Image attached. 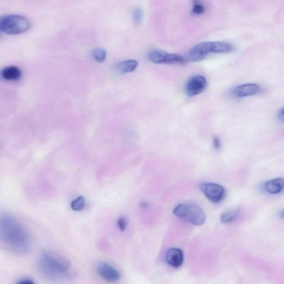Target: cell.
Instances as JSON below:
<instances>
[{"mask_svg": "<svg viewBox=\"0 0 284 284\" xmlns=\"http://www.w3.org/2000/svg\"><path fill=\"white\" fill-rule=\"evenodd\" d=\"M0 240L10 249L24 252L28 249L30 239L22 224L13 216H0Z\"/></svg>", "mask_w": 284, "mask_h": 284, "instance_id": "obj_1", "label": "cell"}, {"mask_svg": "<svg viewBox=\"0 0 284 284\" xmlns=\"http://www.w3.org/2000/svg\"><path fill=\"white\" fill-rule=\"evenodd\" d=\"M41 271L51 280L62 281L70 276L71 265L64 257L52 251H44L40 260Z\"/></svg>", "mask_w": 284, "mask_h": 284, "instance_id": "obj_2", "label": "cell"}, {"mask_svg": "<svg viewBox=\"0 0 284 284\" xmlns=\"http://www.w3.org/2000/svg\"><path fill=\"white\" fill-rule=\"evenodd\" d=\"M234 50L233 44L226 41L202 42L191 49L188 58L191 61L198 62L204 60L210 53H229Z\"/></svg>", "mask_w": 284, "mask_h": 284, "instance_id": "obj_3", "label": "cell"}, {"mask_svg": "<svg viewBox=\"0 0 284 284\" xmlns=\"http://www.w3.org/2000/svg\"><path fill=\"white\" fill-rule=\"evenodd\" d=\"M30 21L24 16L7 15L0 17V31L10 35H19L28 31Z\"/></svg>", "mask_w": 284, "mask_h": 284, "instance_id": "obj_4", "label": "cell"}, {"mask_svg": "<svg viewBox=\"0 0 284 284\" xmlns=\"http://www.w3.org/2000/svg\"><path fill=\"white\" fill-rule=\"evenodd\" d=\"M173 214L189 223L202 225L205 222L206 215L200 206L194 203H184L177 205Z\"/></svg>", "mask_w": 284, "mask_h": 284, "instance_id": "obj_5", "label": "cell"}, {"mask_svg": "<svg viewBox=\"0 0 284 284\" xmlns=\"http://www.w3.org/2000/svg\"><path fill=\"white\" fill-rule=\"evenodd\" d=\"M149 59L156 64H182L186 60L178 54L171 53L162 51H152L148 55Z\"/></svg>", "mask_w": 284, "mask_h": 284, "instance_id": "obj_6", "label": "cell"}, {"mask_svg": "<svg viewBox=\"0 0 284 284\" xmlns=\"http://www.w3.org/2000/svg\"><path fill=\"white\" fill-rule=\"evenodd\" d=\"M201 190L205 196L211 202L218 203L223 200L225 195V189L220 185L213 183H202Z\"/></svg>", "mask_w": 284, "mask_h": 284, "instance_id": "obj_7", "label": "cell"}, {"mask_svg": "<svg viewBox=\"0 0 284 284\" xmlns=\"http://www.w3.org/2000/svg\"><path fill=\"white\" fill-rule=\"evenodd\" d=\"M96 270L98 276L108 283H115L119 281L121 277L118 270L106 262L99 263Z\"/></svg>", "mask_w": 284, "mask_h": 284, "instance_id": "obj_8", "label": "cell"}, {"mask_svg": "<svg viewBox=\"0 0 284 284\" xmlns=\"http://www.w3.org/2000/svg\"><path fill=\"white\" fill-rule=\"evenodd\" d=\"M207 86V81L204 76L196 75L189 79L186 87L189 96L194 97L203 92Z\"/></svg>", "mask_w": 284, "mask_h": 284, "instance_id": "obj_9", "label": "cell"}, {"mask_svg": "<svg viewBox=\"0 0 284 284\" xmlns=\"http://www.w3.org/2000/svg\"><path fill=\"white\" fill-rule=\"evenodd\" d=\"M259 85L255 83H245L239 85L232 91V95L237 98H244L256 95L260 91Z\"/></svg>", "mask_w": 284, "mask_h": 284, "instance_id": "obj_10", "label": "cell"}, {"mask_svg": "<svg viewBox=\"0 0 284 284\" xmlns=\"http://www.w3.org/2000/svg\"><path fill=\"white\" fill-rule=\"evenodd\" d=\"M166 263L170 267L178 268L182 265L184 261L183 251L175 247H172L166 251L165 255Z\"/></svg>", "mask_w": 284, "mask_h": 284, "instance_id": "obj_11", "label": "cell"}, {"mask_svg": "<svg viewBox=\"0 0 284 284\" xmlns=\"http://www.w3.org/2000/svg\"><path fill=\"white\" fill-rule=\"evenodd\" d=\"M0 76L4 80L17 81L21 78L22 72L16 66H8L4 67L0 72Z\"/></svg>", "mask_w": 284, "mask_h": 284, "instance_id": "obj_12", "label": "cell"}, {"mask_svg": "<svg viewBox=\"0 0 284 284\" xmlns=\"http://www.w3.org/2000/svg\"><path fill=\"white\" fill-rule=\"evenodd\" d=\"M284 179L276 178L268 180L264 185L265 191L271 195L281 193L284 189Z\"/></svg>", "mask_w": 284, "mask_h": 284, "instance_id": "obj_13", "label": "cell"}, {"mask_svg": "<svg viewBox=\"0 0 284 284\" xmlns=\"http://www.w3.org/2000/svg\"><path fill=\"white\" fill-rule=\"evenodd\" d=\"M138 65V63L136 60H125L117 64L115 66V69L116 71L120 74H128L136 70Z\"/></svg>", "mask_w": 284, "mask_h": 284, "instance_id": "obj_14", "label": "cell"}, {"mask_svg": "<svg viewBox=\"0 0 284 284\" xmlns=\"http://www.w3.org/2000/svg\"><path fill=\"white\" fill-rule=\"evenodd\" d=\"M240 213V209H235L227 211H225L220 217L221 222L223 223H231L235 220Z\"/></svg>", "mask_w": 284, "mask_h": 284, "instance_id": "obj_15", "label": "cell"}, {"mask_svg": "<svg viewBox=\"0 0 284 284\" xmlns=\"http://www.w3.org/2000/svg\"><path fill=\"white\" fill-rule=\"evenodd\" d=\"M85 204L84 198L82 196L79 197L72 202L71 206L72 210L76 211L82 210Z\"/></svg>", "mask_w": 284, "mask_h": 284, "instance_id": "obj_16", "label": "cell"}, {"mask_svg": "<svg viewBox=\"0 0 284 284\" xmlns=\"http://www.w3.org/2000/svg\"><path fill=\"white\" fill-rule=\"evenodd\" d=\"M92 56L94 60L99 63L104 62L107 57L106 52L102 48L94 49L92 53Z\"/></svg>", "mask_w": 284, "mask_h": 284, "instance_id": "obj_17", "label": "cell"}, {"mask_svg": "<svg viewBox=\"0 0 284 284\" xmlns=\"http://www.w3.org/2000/svg\"><path fill=\"white\" fill-rule=\"evenodd\" d=\"M143 19V11L141 8L136 7L133 12V21L134 24L138 25L141 24Z\"/></svg>", "mask_w": 284, "mask_h": 284, "instance_id": "obj_18", "label": "cell"}, {"mask_svg": "<svg viewBox=\"0 0 284 284\" xmlns=\"http://www.w3.org/2000/svg\"><path fill=\"white\" fill-rule=\"evenodd\" d=\"M205 7L200 2L195 1L193 3L192 12L195 15H201L205 12Z\"/></svg>", "mask_w": 284, "mask_h": 284, "instance_id": "obj_19", "label": "cell"}, {"mask_svg": "<svg viewBox=\"0 0 284 284\" xmlns=\"http://www.w3.org/2000/svg\"><path fill=\"white\" fill-rule=\"evenodd\" d=\"M117 224L121 231H124L127 227V221L124 216H121L117 220Z\"/></svg>", "mask_w": 284, "mask_h": 284, "instance_id": "obj_20", "label": "cell"}, {"mask_svg": "<svg viewBox=\"0 0 284 284\" xmlns=\"http://www.w3.org/2000/svg\"><path fill=\"white\" fill-rule=\"evenodd\" d=\"M213 146L215 150H218L220 147V142L218 137H214L213 139Z\"/></svg>", "mask_w": 284, "mask_h": 284, "instance_id": "obj_21", "label": "cell"}, {"mask_svg": "<svg viewBox=\"0 0 284 284\" xmlns=\"http://www.w3.org/2000/svg\"><path fill=\"white\" fill-rule=\"evenodd\" d=\"M16 284H35V283L30 279H24L18 282Z\"/></svg>", "mask_w": 284, "mask_h": 284, "instance_id": "obj_22", "label": "cell"}, {"mask_svg": "<svg viewBox=\"0 0 284 284\" xmlns=\"http://www.w3.org/2000/svg\"><path fill=\"white\" fill-rule=\"evenodd\" d=\"M278 118L279 121H281L282 123H283L284 121V112H283V108L279 111L278 114Z\"/></svg>", "mask_w": 284, "mask_h": 284, "instance_id": "obj_23", "label": "cell"}, {"mask_svg": "<svg viewBox=\"0 0 284 284\" xmlns=\"http://www.w3.org/2000/svg\"><path fill=\"white\" fill-rule=\"evenodd\" d=\"M140 206H141V208H147V207H148V203L146 202H143L140 204Z\"/></svg>", "mask_w": 284, "mask_h": 284, "instance_id": "obj_24", "label": "cell"}, {"mask_svg": "<svg viewBox=\"0 0 284 284\" xmlns=\"http://www.w3.org/2000/svg\"><path fill=\"white\" fill-rule=\"evenodd\" d=\"M0 33H1V31H0Z\"/></svg>", "mask_w": 284, "mask_h": 284, "instance_id": "obj_25", "label": "cell"}]
</instances>
